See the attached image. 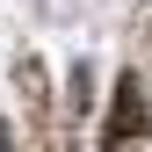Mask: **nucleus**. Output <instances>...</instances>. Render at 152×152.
Segmentation results:
<instances>
[{
	"label": "nucleus",
	"mask_w": 152,
	"mask_h": 152,
	"mask_svg": "<svg viewBox=\"0 0 152 152\" xmlns=\"http://www.w3.org/2000/svg\"><path fill=\"white\" fill-rule=\"evenodd\" d=\"M0 152H15V138H7V123H0Z\"/></svg>",
	"instance_id": "f257e3e1"
}]
</instances>
